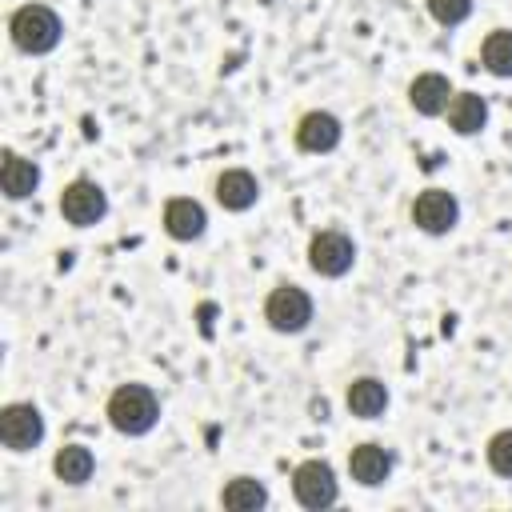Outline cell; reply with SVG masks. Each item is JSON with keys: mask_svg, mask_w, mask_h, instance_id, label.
I'll use <instances>...</instances> for the list:
<instances>
[{"mask_svg": "<svg viewBox=\"0 0 512 512\" xmlns=\"http://www.w3.org/2000/svg\"><path fill=\"white\" fill-rule=\"evenodd\" d=\"M160 420V400L152 388L144 384H120L112 396H108V424L124 436H144L152 432Z\"/></svg>", "mask_w": 512, "mask_h": 512, "instance_id": "6da1fadb", "label": "cell"}, {"mask_svg": "<svg viewBox=\"0 0 512 512\" xmlns=\"http://www.w3.org/2000/svg\"><path fill=\"white\" fill-rule=\"evenodd\" d=\"M8 32H12V44H16L20 52L40 56V52H52V48L60 44V32H64V28H60V16H56L48 4H24V8L12 12Z\"/></svg>", "mask_w": 512, "mask_h": 512, "instance_id": "7a4b0ae2", "label": "cell"}, {"mask_svg": "<svg viewBox=\"0 0 512 512\" xmlns=\"http://www.w3.org/2000/svg\"><path fill=\"white\" fill-rule=\"evenodd\" d=\"M264 320H268L276 332H288V336H292V332H304L308 320H312V300H308V292L296 288V284L272 288L268 300H264Z\"/></svg>", "mask_w": 512, "mask_h": 512, "instance_id": "3957f363", "label": "cell"}, {"mask_svg": "<svg viewBox=\"0 0 512 512\" xmlns=\"http://www.w3.org/2000/svg\"><path fill=\"white\" fill-rule=\"evenodd\" d=\"M292 496H296V504H304V508H312V512L336 504L340 488H336L332 464H324V460H304V464H296V472H292Z\"/></svg>", "mask_w": 512, "mask_h": 512, "instance_id": "277c9868", "label": "cell"}, {"mask_svg": "<svg viewBox=\"0 0 512 512\" xmlns=\"http://www.w3.org/2000/svg\"><path fill=\"white\" fill-rule=\"evenodd\" d=\"M460 220V204L448 188H424L416 200H412V224L428 236H444L452 232Z\"/></svg>", "mask_w": 512, "mask_h": 512, "instance_id": "5b68a950", "label": "cell"}, {"mask_svg": "<svg viewBox=\"0 0 512 512\" xmlns=\"http://www.w3.org/2000/svg\"><path fill=\"white\" fill-rule=\"evenodd\" d=\"M0 440L12 452H28L44 440V416L36 404H4L0 408Z\"/></svg>", "mask_w": 512, "mask_h": 512, "instance_id": "8992f818", "label": "cell"}, {"mask_svg": "<svg viewBox=\"0 0 512 512\" xmlns=\"http://www.w3.org/2000/svg\"><path fill=\"white\" fill-rule=\"evenodd\" d=\"M104 212H108V196H104V188L92 184V180H72V184L60 192V216H64L68 224H76V228H88V224L104 220Z\"/></svg>", "mask_w": 512, "mask_h": 512, "instance_id": "52a82bcc", "label": "cell"}, {"mask_svg": "<svg viewBox=\"0 0 512 512\" xmlns=\"http://www.w3.org/2000/svg\"><path fill=\"white\" fill-rule=\"evenodd\" d=\"M308 264L320 276H344L356 264V244L344 232H336V228L316 232L312 244H308Z\"/></svg>", "mask_w": 512, "mask_h": 512, "instance_id": "ba28073f", "label": "cell"}, {"mask_svg": "<svg viewBox=\"0 0 512 512\" xmlns=\"http://www.w3.org/2000/svg\"><path fill=\"white\" fill-rule=\"evenodd\" d=\"M340 136H344V128H340V120L332 116V112H304L300 116V124H296V148L300 152H332L336 144H340Z\"/></svg>", "mask_w": 512, "mask_h": 512, "instance_id": "9c48e42d", "label": "cell"}, {"mask_svg": "<svg viewBox=\"0 0 512 512\" xmlns=\"http://www.w3.org/2000/svg\"><path fill=\"white\" fill-rule=\"evenodd\" d=\"M260 196V184L248 168H228L216 176V204L228 208V212H248Z\"/></svg>", "mask_w": 512, "mask_h": 512, "instance_id": "30bf717a", "label": "cell"}, {"mask_svg": "<svg viewBox=\"0 0 512 512\" xmlns=\"http://www.w3.org/2000/svg\"><path fill=\"white\" fill-rule=\"evenodd\" d=\"M448 100H452V84H448V76H440V72H420V76L408 84V104H412L420 116H440V112H448Z\"/></svg>", "mask_w": 512, "mask_h": 512, "instance_id": "8fae6325", "label": "cell"}, {"mask_svg": "<svg viewBox=\"0 0 512 512\" xmlns=\"http://www.w3.org/2000/svg\"><path fill=\"white\" fill-rule=\"evenodd\" d=\"M204 224H208V216L192 196H172L164 204V232L172 240H196L204 232Z\"/></svg>", "mask_w": 512, "mask_h": 512, "instance_id": "7c38bea8", "label": "cell"}, {"mask_svg": "<svg viewBox=\"0 0 512 512\" xmlns=\"http://www.w3.org/2000/svg\"><path fill=\"white\" fill-rule=\"evenodd\" d=\"M348 472H352L356 484L376 488V484L388 480V472H392V456H388L384 444H360V448H352V456H348Z\"/></svg>", "mask_w": 512, "mask_h": 512, "instance_id": "4fadbf2b", "label": "cell"}, {"mask_svg": "<svg viewBox=\"0 0 512 512\" xmlns=\"http://www.w3.org/2000/svg\"><path fill=\"white\" fill-rule=\"evenodd\" d=\"M344 404H348L352 416H360V420H376V416L388 408V388H384V380H376V376H360V380L348 384Z\"/></svg>", "mask_w": 512, "mask_h": 512, "instance_id": "5bb4252c", "label": "cell"}, {"mask_svg": "<svg viewBox=\"0 0 512 512\" xmlns=\"http://www.w3.org/2000/svg\"><path fill=\"white\" fill-rule=\"evenodd\" d=\"M448 124H452L456 136H476V132L488 124V104H484V96H476V92H456V96L448 100Z\"/></svg>", "mask_w": 512, "mask_h": 512, "instance_id": "9a60e30c", "label": "cell"}, {"mask_svg": "<svg viewBox=\"0 0 512 512\" xmlns=\"http://www.w3.org/2000/svg\"><path fill=\"white\" fill-rule=\"evenodd\" d=\"M36 184H40V168H36L32 160L8 152V156H4V168H0V188H4V196H8V200H28V196L36 192Z\"/></svg>", "mask_w": 512, "mask_h": 512, "instance_id": "2e32d148", "label": "cell"}, {"mask_svg": "<svg viewBox=\"0 0 512 512\" xmlns=\"http://www.w3.org/2000/svg\"><path fill=\"white\" fill-rule=\"evenodd\" d=\"M92 468H96V456H92V448H84V444H64V448L52 456L56 480H64V484H72V488H80V484L92 476Z\"/></svg>", "mask_w": 512, "mask_h": 512, "instance_id": "e0dca14e", "label": "cell"}, {"mask_svg": "<svg viewBox=\"0 0 512 512\" xmlns=\"http://www.w3.org/2000/svg\"><path fill=\"white\" fill-rule=\"evenodd\" d=\"M220 504H224L228 512H256V508L268 504V488H264L260 480H252V476H236V480L224 484Z\"/></svg>", "mask_w": 512, "mask_h": 512, "instance_id": "ac0fdd59", "label": "cell"}, {"mask_svg": "<svg viewBox=\"0 0 512 512\" xmlns=\"http://www.w3.org/2000/svg\"><path fill=\"white\" fill-rule=\"evenodd\" d=\"M480 60L492 76H512V32L508 28H496L484 36V48H480Z\"/></svg>", "mask_w": 512, "mask_h": 512, "instance_id": "d6986e66", "label": "cell"}, {"mask_svg": "<svg viewBox=\"0 0 512 512\" xmlns=\"http://www.w3.org/2000/svg\"><path fill=\"white\" fill-rule=\"evenodd\" d=\"M484 456H488V468H492L496 476H508V480H512V428L496 432V436L488 440Z\"/></svg>", "mask_w": 512, "mask_h": 512, "instance_id": "ffe728a7", "label": "cell"}, {"mask_svg": "<svg viewBox=\"0 0 512 512\" xmlns=\"http://www.w3.org/2000/svg\"><path fill=\"white\" fill-rule=\"evenodd\" d=\"M428 12H432L436 24L456 28V24H464L472 16V0H428Z\"/></svg>", "mask_w": 512, "mask_h": 512, "instance_id": "44dd1931", "label": "cell"}]
</instances>
